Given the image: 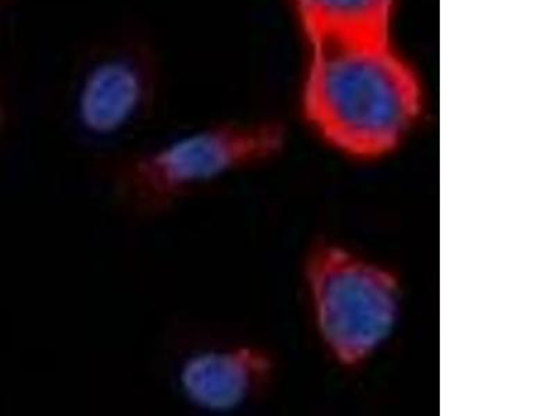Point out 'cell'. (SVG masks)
<instances>
[{
    "label": "cell",
    "instance_id": "cell-1",
    "mask_svg": "<svg viewBox=\"0 0 555 416\" xmlns=\"http://www.w3.org/2000/svg\"><path fill=\"white\" fill-rule=\"evenodd\" d=\"M306 43L300 110L311 131L351 160L398 152L423 116L424 89L393 35Z\"/></svg>",
    "mask_w": 555,
    "mask_h": 416
},
{
    "label": "cell",
    "instance_id": "cell-2",
    "mask_svg": "<svg viewBox=\"0 0 555 416\" xmlns=\"http://www.w3.org/2000/svg\"><path fill=\"white\" fill-rule=\"evenodd\" d=\"M285 146V131L271 121H225L122 158L111 171L114 197L141 218L167 214L212 182L264 165Z\"/></svg>",
    "mask_w": 555,
    "mask_h": 416
},
{
    "label": "cell",
    "instance_id": "cell-3",
    "mask_svg": "<svg viewBox=\"0 0 555 416\" xmlns=\"http://www.w3.org/2000/svg\"><path fill=\"white\" fill-rule=\"evenodd\" d=\"M305 282L320 339L345 368H360L379 353L403 310L399 276L388 266L336 243L307 256Z\"/></svg>",
    "mask_w": 555,
    "mask_h": 416
},
{
    "label": "cell",
    "instance_id": "cell-4",
    "mask_svg": "<svg viewBox=\"0 0 555 416\" xmlns=\"http://www.w3.org/2000/svg\"><path fill=\"white\" fill-rule=\"evenodd\" d=\"M275 361L260 346L210 347L188 355L178 369V389L193 408L208 414L241 410L269 388Z\"/></svg>",
    "mask_w": 555,
    "mask_h": 416
},
{
    "label": "cell",
    "instance_id": "cell-5",
    "mask_svg": "<svg viewBox=\"0 0 555 416\" xmlns=\"http://www.w3.org/2000/svg\"><path fill=\"white\" fill-rule=\"evenodd\" d=\"M155 92V74L142 54L121 52L103 58L79 83V126L96 138L117 135L149 110Z\"/></svg>",
    "mask_w": 555,
    "mask_h": 416
},
{
    "label": "cell",
    "instance_id": "cell-6",
    "mask_svg": "<svg viewBox=\"0 0 555 416\" xmlns=\"http://www.w3.org/2000/svg\"><path fill=\"white\" fill-rule=\"evenodd\" d=\"M306 38L393 35L399 0H291Z\"/></svg>",
    "mask_w": 555,
    "mask_h": 416
},
{
    "label": "cell",
    "instance_id": "cell-7",
    "mask_svg": "<svg viewBox=\"0 0 555 416\" xmlns=\"http://www.w3.org/2000/svg\"><path fill=\"white\" fill-rule=\"evenodd\" d=\"M2 117H3V107H2V103H0V120H2Z\"/></svg>",
    "mask_w": 555,
    "mask_h": 416
},
{
    "label": "cell",
    "instance_id": "cell-8",
    "mask_svg": "<svg viewBox=\"0 0 555 416\" xmlns=\"http://www.w3.org/2000/svg\"><path fill=\"white\" fill-rule=\"evenodd\" d=\"M3 0H0V4H2Z\"/></svg>",
    "mask_w": 555,
    "mask_h": 416
}]
</instances>
